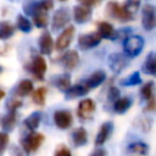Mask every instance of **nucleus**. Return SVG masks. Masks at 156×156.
Here are the masks:
<instances>
[{"instance_id": "obj_10", "label": "nucleus", "mask_w": 156, "mask_h": 156, "mask_svg": "<svg viewBox=\"0 0 156 156\" xmlns=\"http://www.w3.org/2000/svg\"><path fill=\"white\" fill-rule=\"evenodd\" d=\"M95 108H96V104L93 99H83L79 101L78 104V107H77V113H78V117L80 119H84V121H88V119H91L93 118V115L95 112Z\"/></svg>"}, {"instance_id": "obj_36", "label": "nucleus", "mask_w": 156, "mask_h": 156, "mask_svg": "<svg viewBox=\"0 0 156 156\" xmlns=\"http://www.w3.org/2000/svg\"><path fill=\"white\" fill-rule=\"evenodd\" d=\"M22 106V101L15 98H10L6 101V110L7 111H17Z\"/></svg>"}, {"instance_id": "obj_38", "label": "nucleus", "mask_w": 156, "mask_h": 156, "mask_svg": "<svg viewBox=\"0 0 156 156\" xmlns=\"http://www.w3.org/2000/svg\"><path fill=\"white\" fill-rule=\"evenodd\" d=\"M54 156H72V154H71V150L66 145H58L55 150Z\"/></svg>"}, {"instance_id": "obj_46", "label": "nucleus", "mask_w": 156, "mask_h": 156, "mask_svg": "<svg viewBox=\"0 0 156 156\" xmlns=\"http://www.w3.org/2000/svg\"><path fill=\"white\" fill-rule=\"evenodd\" d=\"M60 1H66V0H60Z\"/></svg>"}, {"instance_id": "obj_40", "label": "nucleus", "mask_w": 156, "mask_h": 156, "mask_svg": "<svg viewBox=\"0 0 156 156\" xmlns=\"http://www.w3.org/2000/svg\"><path fill=\"white\" fill-rule=\"evenodd\" d=\"M89 156H106V150L102 149V147H100V146H98L96 149H94L89 154Z\"/></svg>"}, {"instance_id": "obj_39", "label": "nucleus", "mask_w": 156, "mask_h": 156, "mask_svg": "<svg viewBox=\"0 0 156 156\" xmlns=\"http://www.w3.org/2000/svg\"><path fill=\"white\" fill-rule=\"evenodd\" d=\"M145 104L146 105L144 107V111H146V112H154V111H156V98L146 101Z\"/></svg>"}, {"instance_id": "obj_41", "label": "nucleus", "mask_w": 156, "mask_h": 156, "mask_svg": "<svg viewBox=\"0 0 156 156\" xmlns=\"http://www.w3.org/2000/svg\"><path fill=\"white\" fill-rule=\"evenodd\" d=\"M79 4H82V5H85V6H89V7H91V6H96V5H99V2L100 1H102V0H77Z\"/></svg>"}, {"instance_id": "obj_20", "label": "nucleus", "mask_w": 156, "mask_h": 156, "mask_svg": "<svg viewBox=\"0 0 156 156\" xmlns=\"http://www.w3.org/2000/svg\"><path fill=\"white\" fill-rule=\"evenodd\" d=\"M43 118V113L40 111H34L32 112L29 116H27L23 121V126L29 130V132H35L38 129V127L40 126Z\"/></svg>"}, {"instance_id": "obj_32", "label": "nucleus", "mask_w": 156, "mask_h": 156, "mask_svg": "<svg viewBox=\"0 0 156 156\" xmlns=\"http://www.w3.org/2000/svg\"><path fill=\"white\" fill-rule=\"evenodd\" d=\"M46 93H48V89L45 87H39L35 90H33V96H32L33 102L38 106H44L45 99H46Z\"/></svg>"}, {"instance_id": "obj_33", "label": "nucleus", "mask_w": 156, "mask_h": 156, "mask_svg": "<svg viewBox=\"0 0 156 156\" xmlns=\"http://www.w3.org/2000/svg\"><path fill=\"white\" fill-rule=\"evenodd\" d=\"M16 27L21 32H23V33H29L32 30V28H33V24H32V22L26 16L18 15L17 16V20H16Z\"/></svg>"}, {"instance_id": "obj_1", "label": "nucleus", "mask_w": 156, "mask_h": 156, "mask_svg": "<svg viewBox=\"0 0 156 156\" xmlns=\"http://www.w3.org/2000/svg\"><path fill=\"white\" fill-rule=\"evenodd\" d=\"M144 38L140 35H128L123 39V52L130 58L140 55L144 49Z\"/></svg>"}, {"instance_id": "obj_24", "label": "nucleus", "mask_w": 156, "mask_h": 156, "mask_svg": "<svg viewBox=\"0 0 156 156\" xmlns=\"http://www.w3.org/2000/svg\"><path fill=\"white\" fill-rule=\"evenodd\" d=\"M33 90H34L33 82L30 79H22V80H20V83L17 84V87L15 89V95L23 98V96H27L30 93H33Z\"/></svg>"}, {"instance_id": "obj_43", "label": "nucleus", "mask_w": 156, "mask_h": 156, "mask_svg": "<svg viewBox=\"0 0 156 156\" xmlns=\"http://www.w3.org/2000/svg\"><path fill=\"white\" fill-rule=\"evenodd\" d=\"M5 98V91L2 89H0V100H2Z\"/></svg>"}, {"instance_id": "obj_30", "label": "nucleus", "mask_w": 156, "mask_h": 156, "mask_svg": "<svg viewBox=\"0 0 156 156\" xmlns=\"http://www.w3.org/2000/svg\"><path fill=\"white\" fill-rule=\"evenodd\" d=\"M127 150L132 154H136V155H146L149 151V145L144 141H134L130 143L127 147Z\"/></svg>"}, {"instance_id": "obj_26", "label": "nucleus", "mask_w": 156, "mask_h": 156, "mask_svg": "<svg viewBox=\"0 0 156 156\" xmlns=\"http://www.w3.org/2000/svg\"><path fill=\"white\" fill-rule=\"evenodd\" d=\"M52 84L60 90V91H66L71 87V76L69 73H62L52 78Z\"/></svg>"}, {"instance_id": "obj_31", "label": "nucleus", "mask_w": 156, "mask_h": 156, "mask_svg": "<svg viewBox=\"0 0 156 156\" xmlns=\"http://www.w3.org/2000/svg\"><path fill=\"white\" fill-rule=\"evenodd\" d=\"M141 83H143V79H141V76L138 71L133 72L132 74H129L128 77H126L121 80V85H123V87H135V85H139Z\"/></svg>"}, {"instance_id": "obj_16", "label": "nucleus", "mask_w": 156, "mask_h": 156, "mask_svg": "<svg viewBox=\"0 0 156 156\" xmlns=\"http://www.w3.org/2000/svg\"><path fill=\"white\" fill-rule=\"evenodd\" d=\"M89 88L84 84V83H80V84H74V85H71L65 93V99L66 100H74V99H78V98H82L84 95H87L89 93Z\"/></svg>"}, {"instance_id": "obj_2", "label": "nucleus", "mask_w": 156, "mask_h": 156, "mask_svg": "<svg viewBox=\"0 0 156 156\" xmlns=\"http://www.w3.org/2000/svg\"><path fill=\"white\" fill-rule=\"evenodd\" d=\"M44 135L41 133H37V132H30L28 135H26L24 138H22L21 140V147L22 150L29 155V154H33L35 152L40 146L41 144L44 143Z\"/></svg>"}, {"instance_id": "obj_37", "label": "nucleus", "mask_w": 156, "mask_h": 156, "mask_svg": "<svg viewBox=\"0 0 156 156\" xmlns=\"http://www.w3.org/2000/svg\"><path fill=\"white\" fill-rule=\"evenodd\" d=\"M119 96H121L119 89H118L117 87H111L110 90H108V94H107V100H108L110 102H113V101H116Z\"/></svg>"}, {"instance_id": "obj_8", "label": "nucleus", "mask_w": 156, "mask_h": 156, "mask_svg": "<svg viewBox=\"0 0 156 156\" xmlns=\"http://www.w3.org/2000/svg\"><path fill=\"white\" fill-rule=\"evenodd\" d=\"M74 33H76V28H74V26H67L66 28H63L62 32L60 33V35H58L57 39H56L55 49H56L57 51L67 50L68 46L71 45L72 40H73Z\"/></svg>"}, {"instance_id": "obj_17", "label": "nucleus", "mask_w": 156, "mask_h": 156, "mask_svg": "<svg viewBox=\"0 0 156 156\" xmlns=\"http://www.w3.org/2000/svg\"><path fill=\"white\" fill-rule=\"evenodd\" d=\"M112 130H113V123H112V122L107 121V122L102 123V124L100 126V128H99L98 134H96L95 145H96V146H102V145L107 141V139L110 138Z\"/></svg>"}, {"instance_id": "obj_35", "label": "nucleus", "mask_w": 156, "mask_h": 156, "mask_svg": "<svg viewBox=\"0 0 156 156\" xmlns=\"http://www.w3.org/2000/svg\"><path fill=\"white\" fill-rule=\"evenodd\" d=\"M9 141H10V138H9V133L6 132H0V156H2L9 146Z\"/></svg>"}, {"instance_id": "obj_34", "label": "nucleus", "mask_w": 156, "mask_h": 156, "mask_svg": "<svg viewBox=\"0 0 156 156\" xmlns=\"http://www.w3.org/2000/svg\"><path fill=\"white\" fill-rule=\"evenodd\" d=\"M140 2H141V0H126L124 4H123V7L130 15L134 16V13L140 9Z\"/></svg>"}, {"instance_id": "obj_13", "label": "nucleus", "mask_w": 156, "mask_h": 156, "mask_svg": "<svg viewBox=\"0 0 156 156\" xmlns=\"http://www.w3.org/2000/svg\"><path fill=\"white\" fill-rule=\"evenodd\" d=\"M54 7L52 0H38L29 1L23 6V10L27 15H32L35 11H50Z\"/></svg>"}, {"instance_id": "obj_5", "label": "nucleus", "mask_w": 156, "mask_h": 156, "mask_svg": "<svg viewBox=\"0 0 156 156\" xmlns=\"http://www.w3.org/2000/svg\"><path fill=\"white\" fill-rule=\"evenodd\" d=\"M27 68L35 79L43 80L45 77L46 68H48V63H46L44 55H34Z\"/></svg>"}, {"instance_id": "obj_15", "label": "nucleus", "mask_w": 156, "mask_h": 156, "mask_svg": "<svg viewBox=\"0 0 156 156\" xmlns=\"http://www.w3.org/2000/svg\"><path fill=\"white\" fill-rule=\"evenodd\" d=\"M98 33L100 34L101 39H107V40H115L118 38L117 30L115 27L106 21H100L98 22Z\"/></svg>"}, {"instance_id": "obj_25", "label": "nucleus", "mask_w": 156, "mask_h": 156, "mask_svg": "<svg viewBox=\"0 0 156 156\" xmlns=\"http://www.w3.org/2000/svg\"><path fill=\"white\" fill-rule=\"evenodd\" d=\"M141 71H143L145 74L156 77V51H155V52H150V54L146 56Z\"/></svg>"}, {"instance_id": "obj_14", "label": "nucleus", "mask_w": 156, "mask_h": 156, "mask_svg": "<svg viewBox=\"0 0 156 156\" xmlns=\"http://www.w3.org/2000/svg\"><path fill=\"white\" fill-rule=\"evenodd\" d=\"M54 40H52V37L50 34V32L48 30H44L40 37H39V40H38V46H39V51L41 55H50L54 50Z\"/></svg>"}, {"instance_id": "obj_45", "label": "nucleus", "mask_w": 156, "mask_h": 156, "mask_svg": "<svg viewBox=\"0 0 156 156\" xmlns=\"http://www.w3.org/2000/svg\"><path fill=\"white\" fill-rule=\"evenodd\" d=\"M10 1H16V0H10Z\"/></svg>"}, {"instance_id": "obj_4", "label": "nucleus", "mask_w": 156, "mask_h": 156, "mask_svg": "<svg viewBox=\"0 0 156 156\" xmlns=\"http://www.w3.org/2000/svg\"><path fill=\"white\" fill-rule=\"evenodd\" d=\"M71 21V12L67 7H58L57 10H55L54 16H52V21H51V29L54 32H60L63 28L67 27V24Z\"/></svg>"}, {"instance_id": "obj_6", "label": "nucleus", "mask_w": 156, "mask_h": 156, "mask_svg": "<svg viewBox=\"0 0 156 156\" xmlns=\"http://www.w3.org/2000/svg\"><path fill=\"white\" fill-rule=\"evenodd\" d=\"M141 26L145 30L150 32L156 27V7L145 4L141 9Z\"/></svg>"}, {"instance_id": "obj_3", "label": "nucleus", "mask_w": 156, "mask_h": 156, "mask_svg": "<svg viewBox=\"0 0 156 156\" xmlns=\"http://www.w3.org/2000/svg\"><path fill=\"white\" fill-rule=\"evenodd\" d=\"M106 12L108 16L121 21V22H129L134 18L133 15H130L124 7L123 5H121L118 1L116 0H112V1H108L107 2V6H106Z\"/></svg>"}, {"instance_id": "obj_27", "label": "nucleus", "mask_w": 156, "mask_h": 156, "mask_svg": "<svg viewBox=\"0 0 156 156\" xmlns=\"http://www.w3.org/2000/svg\"><path fill=\"white\" fill-rule=\"evenodd\" d=\"M33 17V23L37 28H46L49 24L48 11H35L30 15Z\"/></svg>"}, {"instance_id": "obj_18", "label": "nucleus", "mask_w": 156, "mask_h": 156, "mask_svg": "<svg viewBox=\"0 0 156 156\" xmlns=\"http://www.w3.org/2000/svg\"><path fill=\"white\" fill-rule=\"evenodd\" d=\"M61 62L63 65V67L68 71L76 68L79 63V54L77 52V50H67L66 52H63V55L61 56Z\"/></svg>"}, {"instance_id": "obj_12", "label": "nucleus", "mask_w": 156, "mask_h": 156, "mask_svg": "<svg viewBox=\"0 0 156 156\" xmlns=\"http://www.w3.org/2000/svg\"><path fill=\"white\" fill-rule=\"evenodd\" d=\"M91 15H93V11H91V7L89 6L78 4L73 7V20L77 24H83L89 22L91 18Z\"/></svg>"}, {"instance_id": "obj_29", "label": "nucleus", "mask_w": 156, "mask_h": 156, "mask_svg": "<svg viewBox=\"0 0 156 156\" xmlns=\"http://www.w3.org/2000/svg\"><path fill=\"white\" fill-rule=\"evenodd\" d=\"M15 26L10 21H0V40H7L15 34Z\"/></svg>"}, {"instance_id": "obj_22", "label": "nucleus", "mask_w": 156, "mask_h": 156, "mask_svg": "<svg viewBox=\"0 0 156 156\" xmlns=\"http://www.w3.org/2000/svg\"><path fill=\"white\" fill-rule=\"evenodd\" d=\"M132 104H133V101L129 96H122V98L119 96L116 101L112 102V108L116 113L122 115V113H126L130 108Z\"/></svg>"}, {"instance_id": "obj_9", "label": "nucleus", "mask_w": 156, "mask_h": 156, "mask_svg": "<svg viewBox=\"0 0 156 156\" xmlns=\"http://www.w3.org/2000/svg\"><path fill=\"white\" fill-rule=\"evenodd\" d=\"M101 41V37L98 32H90L84 33L78 37V48L80 50H90L93 48H96Z\"/></svg>"}, {"instance_id": "obj_23", "label": "nucleus", "mask_w": 156, "mask_h": 156, "mask_svg": "<svg viewBox=\"0 0 156 156\" xmlns=\"http://www.w3.org/2000/svg\"><path fill=\"white\" fill-rule=\"evenodd\" d=\"M72 143L76 147H80L87 145L88 143V133L85 130V128L83 127H78L72 132Z\"/></svg>"}, {"instance_id": "obj_42", "label": "nucleus", "mask_w": 156, "mask_h": 156, "mask_svg": "<svg viewBox=\"0 0 156 156\" xmlns=\"http://www.w3.org/2000/svg\"><path fill=\"white\" fill-rule=\"evenodd\" d=\"M23 150H21V149H18V147H13L12 149V154H11V156H23Z\"/></svg>"}, {"instance_id": "obj_21", "label": "nucleus", "mask_w": 156, "mask_h": 156, "mask_svg": "<svg viewBox=\"0 0 156 156\" xmlns=\"http://www.w3.org/2000/svg\"><path fill=\"white\" fill-rule=\"evenodd\" d=\"M16 123H17V111H9L5 116H2L0 121L1 128L6 133L12 132L16 127Z\"/></svg>"}, {"instance_id": "obj_28", "label": "nucleus", "mask_w": 156, "mask_h": 156, "mask_svg": "<svg viewBox=\"0 0 156 156\" xmlns=\"http://www.w3.org/2000/svg\"><path fill=\"white\" fill-rule=\"evenodd\" d=\"M140 99L145 102L155 98V83L154 82H146L140 88Z\"/></svg>"}, {"instance_id": "obj_44", "label": "nucleus", "mask_w": 156, "mask_h": 156, "mask_svg": "<svg viewBox=\"0 0 156 156\" xmlns=\"http://www.w3.org/2000/svg\"><path fill=\"white\" fill-rule=\"evenodd\" d=\"M1 71H2V67H1V66H0V72H1Z\"/></svg>"}, {"instance_id": "obj_11", "label": "nucleus", "mask_w": 156, "mask_h": 156, "mask_svg": "<svg viewBox=\"0 0 156 156\" xmlns=\"http://www.w3.org/2000/svg\"><path fill=\"white\" fill-rule=\"evenodd\" d=\"M54 123L58 129H68L73 123V116L68 110H56L52 116Z\"/></svg>"}, {"instance_id": "obj_7", "label": "nucleus", "mask_w": 156, "mask_h": 156, "mask_svg": "<svg viewBox=\"0 0 156 156\" xmlns=\"http://www.w3.org/2000/svg\"><path fill=\"white\" fill-rule=\"evenodd\" d=\"M107 62H108V67L112 72L115 73H121L122 71H124L128 66L129 62V57L126 54H121V52H113L110 54L107 57Z\"/></svg>"}, {"instance_id": "obj_19", "label": "nucleus", "mask_w": 156, "mask_h": 156, "mask_svg": "<svg viewBox=\"0 0 156 156\" xmlns=\"http://www.w3.org/2000/svg\"><path fill=\"white\" fill-rule=\"evenodd\" d=\"M106 79V72L102 69H98L95 72H93L85 80L84 84L89 88V89H95L98 87H100Z\"/></svg>"}]
</instances>
